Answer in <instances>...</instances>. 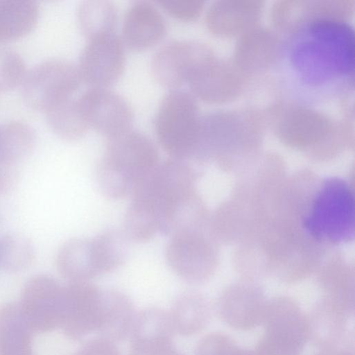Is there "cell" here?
<instances>
[{"label": "cell", "mask_w": 355, "mask_h": 355, "mask_svg": "<svg viewBox=\"0 0 355 355\" xmlns=\"http://www.w3.org/2000/svg\"><path fill=\"white\" fill-rule=\"evenodd\" d=\"M355 37L353 27L332 17L302 23L279 49L277 76L284 94L305 105L325 104L354 88Z\"/></svg>", "instance_id": "6da1fadb"}, {"label": "cell", "mask_w": 355, "mask_h": 355, "mask_svg": "<svg viewBox=\"0 0 355 355\" xmlns=\"http://www.w3.org/2000/svg\"><path fill=\"white\" fill-rule=\"evenodd\" d=\"M107 139L96 180L103 196L121 200L132 196L159 163L158 150L148 137L131 128Z\"/></svg>", "instance_id": "7a4b0ae2"}, {"label": "cell", "mask_w": 355, "mask_h": 355, "mask_svg": "<svg viewBox=\"0 0 355 355\" xmlns=\"http://www.w3.org/2000/svg\"><path fill=\"white\" fill-rule=\"evenodd\" d=\"M129 241L116 230L93 238L70 239L58 250V270L69 282H89L121 266L128 256Z\"/></svg>", "instance_id": "3957f363"}, {"label": "cell", "mask_w": 355, "mask_h": 355, "mask_svg": "<svg viewBox=\"0 0 355 355\" xmlns=\"http://www.w3.org/2000/svg\"><path fill=\"white\" fill-rule=\"evenodd\" d=\"M154 129L160 146L171 158L185 161L193 156L200 125L189 94L177 89L167 93L156 111Z\"/></svg>", "instance_id": "277c9868"}, {"label": "cell", "mask_w": 355, "mask_h": 355, "mask_svg": "<svg viewBox=\"0 0 355 355\" xmlns=\"http://www.w3.org/2000/svg\"><path fill=\"white\" fill-rule=\"evenodd\" d=\"M304 226L311 236L331 243H342L354 234V199L342 180H327L315 196Z\"/></svg>", "instance_id": "5b68a950"}, {"label": "cell", "mask_w": 355, "mask_h": 355, "mask_svg": "<svg viewBox=\"0 0 355 355\" xmlns=\"http://www.w3.org/2000/svg\"><path fill=\"white\" fill-rule=\"evenodd\" d=\"M78 67L49 60L28 71L21 83L24 101L44 114L75 96L82 82Z\"/></svg>", "instance_id": "8992f818"}, {"label": "cell", "mask_w": 355, "mask_h": 355, "mask_svg": "<svg viewBox=\"0 0 355 355\" xmlns=\"http://www.w3.org/2000/svg\"><path fill=\"white\" fill-rule=\"evenodd\" d=\"M63 295L64 286L51 277L37 275L27 282L18 304L34 334L46 333L60 327Z\"/></svg>", "instance_id": "52a82bcc"}, {"label": "cell", "mask_w": 355, "mask_h": 355, "mask_svg": "<svg viewBox=\"0 0 355 355\" xmlns=\"http://www.w3.org/2000/svg\"><path fill=\"white\" fill-rule=\"evenodd\" d=\"M124 45L114 33L87 40L77 65L82 80L92 87H107L121 76L125 67Z\"/></svg>", "instance_id": "ba28073f"}, {"label": "cell", "mask_w": 355, "mask_h": 355, "mask_svg": "<svg viewBox=\"0 0 355 355\" xmlns=\"http://www.w3.org/2000/svg\"><path fill=\"white\" fill-rule=\"evenodd\" d=\"M103 291L89 282L64 286L60 328L69 338L78 339L97 332L103 311Z\"/></svg>", "instance_id": "9c48e42d"}, {"label": "cell", "mask_w": 355, "mask_h": 355, "mask_svg": "<svg viewBox=\"0 0 355 355\" xmlns=\"http://www.w3.org/2000/svg\"><path fill=\"white\" fill-rule=\"evenodd\" d=\"M78 101L89 128L107 138L130 128L133 113L128 101L107 87H92Z\"/></svg>", "instance_id": "30bf717a"}, {"label": "cell", "mask_w": 355, "mask_h": 355, "mask_svg": "<svg viewBox=\"0 0 355 355\" xmlns=\"http://www.w3.org/2000/svg\"><path fill=\"white\" fill-rule=\"evenodd\" d=\"M201 49L184 40L168 42L160 47L151 60L155 80L162 86L178 88L189 81L202 66Z\"/></svg>", "instance_id": "8fae6325"}, {"label": "cell", "mask_w": 355, "mask_h": 355, "mask_svg": "<svg viewBox=\"0 0 355 355\" xmlns=\"http://www.w3.org/2000/svg\"><path fill=\"white\" fill-rule=\"evenodd\" d=\"M174 332L168 312L158 308L142 311L130 332V355H181L173 343Z\"/></svg>", "instance_id": "7c38bea8"}, {"label": "cell", "mask_w": 355, "mask_h": 355, "mask_svg": "<svg viewBox=\"0 0 355 355\" xmlns=\"http://www.w3.org/2000/svg\"><path fill=\"white\" fill-rule=\"evenodd\" d=\"M165 257L173 272L189 282L204 279L211 263L210 250L197 232L170 237Z\"/></svg>", "instance_id": "4fadbf2b"}, {"label": "cell", "mask_w": 355, "mask_h": 355, "mask_svg": "<svg viewBox=\"0 0 355 355\" xmlns=\"http://www.w3.org/2000/svg\"><path fill=\"white\" fill-rule=\"evenodd\" d=\"M166 32V21L158 8L146 1H137L126 10L122 23V42L133 50L158 43Z\"/></svg>", "instance_id": "5bb4252c"}, {"label": "cell", "mask_w": 355, "mask_h": 355, "mask_svg": "<svg viewBox=\"0 0 355 355\" xmlns=\"http://www.w3.org/2000/svg\"><path fill=\"white\" fill-rule=\"evenodd\" d=\"M35 134L20 121L0 124V192L8 191L15 183L19 165L31 153Z\"/></svg>", "instance_id": "9a60e30c"}, {"label": "cell", "mask_w": 355, "mask_h": 355, "mask_svg": "<svg viewBox=\"0 0 355 355\" xmlns=\"http://www.w3.org/2000/svg\"><path fill=\"white\" fill-rule=\"evenodd\" d=\"M136 315L127 295L115 290L103 291V311L97 331L100 338L119 341L130 334Z\"/></svg>", "instance_id": "2e32d148"}, {"label": "cell", "mask_w": 355, "mask_h": 355, "mask_svg": "<svg viewBox=\"0 0 355 355\" xmlns=\"http://www.w3.org/2000/svg\"><path fill=\"white\" fill-rule=\"evenodd\" d=\"M33 334L18 303H7L0 306V355L33 353Z\"/></svg>", "instance_id": "e0dca14e"}, {"label": "cell", "mask_w": 355, "mask_h": 355, "mask_svg": "<svg viewBox=\"0 0 355 355\" xmlns=\"http://www.w3.org/2000/svg\"><path fill=\"white\" fill-rule=\"evenodd\" d=\"M39 16L37 4L32 1L0 0V42L29 33Z\"/></svg>", "instance_id": "ac0fdd59"}, {"label": "cell", "mask_w": 355, "mask_h": 355, "mask_svg": "<svg viewBox=\"0 0 355 355\" xmlns=\"http://www.w3.org/2000/svg\"><path fill=\"white\" fill-rule=\"evenodd\" d=\"M117 17L116 6L108 0H85L77 10L79 27L87 40L114 32Z\"/></svg>", "instance_id": "d6986e66"}, {"label": "cell", "mask_w": 355, "mask_h": 355, "mask_svg": "<svg viewBox=\"0 0 355 355\" xmlns=\"http://www.w3.org/2000/svg\"><path fill=\"white\" fill-rule=\"evenodd\" d=\"M45 116L53 131L63 139H79L89 129L81 113L78 96H76L57 106Z\"/></svg>", "instance_id": "ffe728a7"}, {"label": "cell", "mask_w": 355, "mask_h": 355, "mask_svg": "<svg viewBox=\"0 0 355 355\" xmlns=\"http://www.w3.org/2000/svg\"><path fill=\"white\" fill-rule=\"evenodd\" d=\"M169 314L175 332L190 335L204 322V304L197 295L186 293L178 297Z\"/></svg>", "instance_id": "44dd1931"}, {"label": "cell", "mask_w": 355, "mask_h": 355, "mask_svg": "<svg viewBox=\"0 0 355 355\" xmlns=\"http://www.w3.org/2000/svg\"><path fill=\"white\" fill-rule=\"evenodd\" d=\"M122 231L130 241L147 242L159 232L157 218L150 209L132 200L125 214Z\"/></svg>", "instance_id": "7402d4cb"}, {"label": "cell", "mask_w": 355, "mask_h": 355, "mask_svg": "<svg viewBox=\"0 0 355 355\" xmlns=\"http://www.w3.org/2000/svg\"><path fill=\"white\" fill-rule=\"evenodd\" d=\"M34 259L33 245L21 234L12 233L0 239V266L16 272L28 268Z\"/></svg>", "instance_id": "603a6c76"}, {"label": "cell", "mask_w": 355, "mask_h": 355, "mask_svg": "<svg viewBox=\"0 0 355 355\" xmlns=\"http://www.w3.org/2000/svg\"><path fill=\"white\" fill-rule=\"evenodd\" d=\"M27 71L20 55L10 50L0 49L1 90L21 85Z\"/></svg>", "instance_id": "cb8c5ba5"}, {"label": "cell", "mask_w": 355, "mask_h": 355, "mask_svg": "<svg viewBox=\"0 0 355 355\" xmlns=\"http://www.w3.org/2000/svg\"><path fill=\"white\" fill-rule=\"evenodd\" d=\"M166 12L180 20L193 18L200 8V3L190 0H159L157 2Z\"/></svg>", "instance_id": "d4e9b609"}, {"label": "cell", "mask_w": 355, "mask_h": 355, "mask_svg": "<svg viewBox=\"0 0 355 355\" xmlns=\"http://www.w3.org/2000/svg\"><path fill=\"white\" fill-rule=\"evenodd\" d=\"M73 355H121L113 342L102 338L92 339L84 344Z\"/></svg>", "instance_id": "484cf974"}, {"label": "cell", "mask_w": 355, "mask_h": 355, "mask_svg": "<svg viewBox=\"0 0 355 355\" xmlns=\"http://www.w3.org/2000/svg\"><path fill=\"white\" fill-rule=\"evenodd\" d=\"M0 91H1V89H0Z\"/></svg>", "instance_id": "4316f807"}]
</instances>
